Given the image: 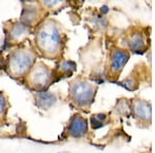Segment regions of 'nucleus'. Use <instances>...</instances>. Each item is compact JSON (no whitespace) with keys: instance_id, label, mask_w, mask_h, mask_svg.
<instances>
[{"instance_id":"1","label":"nucleus","mask_w":155,"mask_h":153,"mask_svg":"<svg viewBox=\"0 0 155 153\" xmlns=\"http://www.w3.org/2000/svg\"><path fill=\"white\" fill-rule=\"evenodd\" d=\"M37 47L46 55L56 54L60 47L59 29L52 21H47L40 25L36 33Z\"/></svg>"},{"instance_id":"2","label":"nucleus","mask_w":155,"mask_h":153,"mask_svg":"<svg viewBox=\"0 0 155 153\" xmlns=\"http://www.w3.org/2000/svg\"><path fill=\"white\" fill-rule=\"evenodd\" d=\"M34 61L33 53L25 50H17L9 57V69L14 76L24 75L32 66Z\"/></svg>"},{"instance_id":"3","label":"nucleus","mask_w":155,"mask_h":153,"mask_svg":"<svg viewBox=\"0 0 155 153\" xmlns=\"http://www.w3.org/2000/svg\"><path fill=\"white\" fill-rule=\"evenodd\" d=\"M72 100L79 106L90 104L94 96V88L91 84L85 81H74L69 88Z\"/></svg>"},{"instance_id":"4","label":"nucleus","mask_w":155,"mask_h":153,"mask_svg":"<svg viewBox=\"0 0 155 153\" xmlns=\"http://www.w3.org/2000/svg\"><path fill=\"white\" fill-rule=\"evenodd\" d=\"M51 78H52V74L50 69L43 63H38L31 69L28 80L32 86L36 88H43L49 85Z\"/></svg>"},{"instance_id":"5","label":"nucleus","mask_w":155,"mask_h":153,"mask_svg":"<svg viewBox=\"0 0 155 153\" xmlns=\"http://www.w3.org/2000/svg\"><path fill=\"white\" fill-rule=\"evenodd\" d=\"M87 132V121L80 115L71 118L68 125V133L74 138H80Z\"/></svg>"},{"instance_id":"6","label":"nucleus","mask_w":155,"mask_h":153,"mask_svg":"<svg viewBox=\"0 0 155 153\" xmlns=\"http://www.w3.org/2000/svg\"><path fill=\"white\" fill-rule=\"evenodd\" d=\"M129 55L128 53L121 50H116L113 52L112 57H111V69L114 72H118L122 69V67L127 62Z\"/></svg>"},{"instance_id":"7","label":"nucleus","mask_w":155,"mask_h":153,"mask_svg":"<svg viewBox=\"0 0 155 153\" xmlns=\"http://www.w3.org/2000/svg\"><path fill=\"white\" fill-rule=\"evenodd\" d=\"M56 96L53 93H50V92L42 91L36 94V103H37V106L40 109L48 110L56 104Z\"/></svg>"},{"instance_id":"8","label":"nucleus","mask_w":155,"mask_h":153,"mask_svg":"<svg viewBox=\"0 0 155 153\" xmlns=\"http://www.w3.org/2000/svg\"><path fill=\"white\" fill-rule=\"evenodd\" d=\"M134 111L137 117L150 120L151 119V104L145 100H137L134 106Z\"/></svg>"},{"instance_id":"9","label":"nucleus","mask_w":155,"mask_h":153,"mask_svg":"<svg viewBox=\"0 0 155 153\" xmlns=\"http://www.w3.org/2000/svg\"><path fill=\"white\" fill-rule=\"evenodd\" d=\"M129 45L130 49L132 51H139V50H142L143 47H144V38H143L142 34L140 33H137V34H134L131 36V38L129 40Z\"/></svg>"},{"instance_id":"10","label":"nucleus","mask_w":155,"mask_h":153,"mask_svg":"<svg viewBox=\"0 0 155 153\" xmlns=\"http://www.w3.org/2000/svg\"><path fill=\"white\" fill-rule=\"evenodd\" d=\"M26 30H27V28H26V26L24 25V24L17 23L16 25L13 26V28H11V38H13V40H18V38H20L22 35H24V33L26 32Z\"/></svg>"},{"instance_id":"11","label":"nucleus","mask_w":155,"mask_h":153,"mask_svg":"<svg viewBox=\"0 0 155 153\" xmlns=\"http://www.w3.org/2000/svg\"><path fill=\"white\" fill-rule=\"evenodd\" d=\"M59 67L62 72H71V70H76L77 65L74 61H63Z\"/></svg>"},{"instance_id":"12","label":"nucleus","mask_w":155,"mask_h":153,"mask_svg":"<svg viewBox=\"0 0 155 153\" xmlns=\"http://www.w3.org/2000/svg\"><path fill=\"white\" fill-rule=\"evenodd\" d=\"M6 109V99L4 97L3 93L0 92V114H2Z\"/></svg>"},{"instance_id":"13","label":"nucleus","mask_w":155,"mask_h":153,"mask_svg":"<svg viewBox=\"0 0 155 153\" xmlns=\"http://www.w3.org/2000/svg\"><path fill=\"white\" fill-rule=\"evenodd\" d=\"M91 123H92V126H93L94 128H98V127H100V126L103 125L100 121H98L97 119L94 117V116H92V117H91Z\"/></svg>"},{"instance_id":"14","label":"nucleus","mask_w":155,"mask_h":153,"mask_svg":"<svg viewBox=\"0 0 155 153\" xmlns=\"http://www.w3.org/2000/svg\"><path fill=\"white\" fill-rule=\"evenodd\" d=\"M94 117H95L96 119H97L98 121H100V122H101V121H103V120H105V119L106 118L105 114H96V115L94 116Z\"/></svg>"},{"instance_id":"15","label":"nucleus","mask_w":155,"mask_h":153,"mask_svg":"<svg viewBox=\"0 0 155 153\" xmlns=\"http://www.w3.org/2000/svg\"><path fill=\"white\" fill-rule=\"evenodd\" d=\"M100 11H101L103 14H108V13H109V7L106 6V5L101 6V7H100Z\"/></svg>"},{"instance_id":"16","label":"nucleus","mask_w":155,"mask_h":153,"mask_svg":"<svg viewBox=\"0 0 155 153\" xmlns=\"http://www.w3.org/2000/svg\"><path fill=\"white\" fill-rule=\"evenodd\" d=\"M58 1H55V2H50V1H45V4H47V5H50V6H53L54 4H57Z\"/></svg>"},{"instance_id":"17","label":"nucleus","mask_w":155,"mask_h":153,"mask_svg":"<svg viewBox=\"0 0 155 153\" xmlns=\"http://www.w3.org/2000/svg\"><path fill=\"white\" fill-rule=\"evenodd\" d=\"M57 153H69V152H66V151H62V152H57Z\"/></svg>"}]
</instances>
